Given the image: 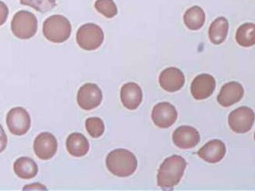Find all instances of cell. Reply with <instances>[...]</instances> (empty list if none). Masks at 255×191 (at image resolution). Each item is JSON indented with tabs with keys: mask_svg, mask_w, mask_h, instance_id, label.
Masks as SVG:
<instances>
[{
	"mask_svg": "<svg viewBox=\"0 0 255 191\" xmlns=\"http://www.w3.org/2000/svg\"><path fill=\"white\" fill-rule=\"evenodd\" d=\"M186 167V160L181 156L173 155L167 158L158 170V186L163 191H171L180 183Z\"/></svg>",
	"mask_w": 255,
	"mask_h": 191,
	"instance_id": "1",
	"label": "cell"
},
{
	"mask_svg": "<svg viewBox=\"0 0 255 191\" xmlns=\"http://www.w3.org/2000/svg\"><path fill=\"white\" fill-rule=\"evenodd\" d=\"M106 166L113 175L127 178L135 173L138 168V160L129 150L118 149L107 156Z\"/></svg>",
	"mask_w": 255,
	"mask_h": 191,
	"instance_id": "2",
	"label": "cell"
},
{
	"mask_svg": "<svg viewBox=\"0 0 255 191\" xmlns=\"http://www.w3.org/2000/svg\"><path fill=\"white\" fill-rule=\"evenodd\" d=\"M71 34V24L67 17L53 15L43 24V35L50 42L60 44L69 39Z\"/></svg>",
	"mask_w": 255,
	"mask_h": 191,
	"instance_id": "3",
	"label": "cell"
},
{
	"mask_svg": "<svg viewBox=\"0 0 255 191\" xmlns=\"http://www.w3.org/2000/svg\"><path fill=\"white\" fill-rule=\"evenodd\" d=\"M37 19L36 16L27 10L16 12L11 22V31L19 39H29L37 31Z\"/></svg>",
	"mask_w": 255,
	"mask_h": 191,
	"instance_id": "4",
	"label": "cell"
},
{
	"mask_svg": "<svg viewBox=\"0 0 255 191\" xmlns=\"http://www.w3.org/2000/svg\"><path fill=\"white\" fill-rule=\"evenodd\" d=\"M76 38L80 48L87 51H93L102 45L104 41V33L100 26L88 23L79 28Z\"/></svg>",
	"mask_w": 255,
	"mask_h": 191,
	"instance_id": "5",
	"label": "cell"
},
{
	"mask_svg": "<svg viewBox=\"0 0 255 191\" xmlns=\"http://www.w3.org/2000/svg\"><path fill=\"white\" fill-rule=\"evenodd\" d=\"M228 123L229 127L234 132H249L255 123V112L248 106L238 107L229 115Z\"/></svg>",
	"mask_w": 255,
	"mask_h": 191,
	"instance_id": "6",
	"label": "cell"
},
{
	"mask_svg": "<svg viewBox=\"0 0 255 191\" xmlns=\"http://www.w3.org/2000/svg\"><path fill=\"white\" fill-rule=\"evenodd\" d=\"M6 125L13 135L23 136L31 126L30 116L24 107H13L6 115Z\"/></svg>",
	"mask_w": 255,
	"mask_h": 191,
	"instance_id": "7",
	"label": "cell"
},
{
	"mask_svg": "<svg viewBox=\"0 0 255 191\" xmlns=\"http://www.w3.org/2000/svg\"><path fill=\"white\" fill-rule=\"evenodd\" d=\"M103 95L99 86L93 83H87L78 91L77 101L80 108L84 110H92L100 106Z\"/></svg>",
	"mask_w": 255,
	"mask_h": 191,
	"instance_id": "8",
	"label": "cell"
},
{
	"mask_svg": "<svg viewBox=\"0 0 255 191\" xmlns=\"http://www.w3.org/2000/svg\"><path fill=\"white\" fill-rule=\"evenodd\" d=\"M33 149L38 159L42 160L52 159L58 151L57 138L51 133H40L34 140Z\"/></svg>",
	"mask_w": 255,
	"mask_h": 191,
	"instance_id": "9",
	"label": "cell"
},
{
	"mask_svg": "<svg viewBox=\"0 0 255 191\" xmlns=\"http://www.w3.org/2000/svg\"><path fill=\"white\" fill-rule=\"evenodd\" d=\"M178 113L175 106L168 102H160L155 105L151 118L155 125L160 128H168L171 127L177 120Z\"/></svg>",
	"mask_w": 255,
	"mask_h": 191,
	"instance_id": "10",
	"label": "cell"
},
{
	"mask_svg": "<svg viewBox=\"0 0 255 191\" xmlns=\"http://www.w3.org/2000/svg\"><path fill=\"white\" fill-rule=\"evenodd\" d=\"M215 88L216 81L212 75H199L191 83V95L197 100H203L213 95Z\"/></svg>",
	"mask_w": 255,
	"mask_h": 191,
	"instance_id": "11",
	"label": "cell"
},
{
	"mask_svg": "<svg viewBox=\"0 0 255 191\" xmlns=\"http://www.w3.org/2000/svg\"><path fill=\"white\" fill-rule=\"evenodd\" d=\"M172 140L179 149H190L200 143L201 136L196 128L190 126H181L172 134Z\"/></svg>",
	"mask_w": 255,
	"mask_h": 191,
	"instance_id": "12",
	"label": "cell"
},
{
	"mask_svg": "<svg viewBox=\"0 0 255 191\" xmlns=\"http://www.w3.org/2000/svg\"><path fill=\"white\" fill-rule=\"evenodd\" d=\"M159 85L164 91L173 93L181 91L185 84V77L181 69L168 68L159 75Z\"/></svg>",
	"mask_w": 255,
	"mask_h": 191,
	"instance_id": "13",
	"label": "cell"
},
{
	"mask_svg": "<svg viewBox=\"0 0 255 191\" xmlns=\"http://www.w3.org/2000/svg\"><path fill=\"white\" fill-rule=\"evenodd\" d=\"M245 95L244 87L238 82H229L223 85L219 93L217 100L223 107H229L238 103Z\"/></svg>",
	"mask_w": 255,
	"mask_h": 191,
	"instance_id": "14",
	"label": "cell"
},
{
	"mask_svg": "<svg viewBox=\"0 0 255 191\" xmlns=\"http://www.w3.org/2000/svg\"><path fill=\"white\" fill-rule=\"evenodd\" d=\"M226 154V146L222 140L213 139L198 151V156L208 163H218Z\"/></svg>",
	"mask_w": 255,
	"mask_h": 191,
	"instance_id": "15",
	"label": "cell"
},
{
	"mask_svg": "<svg viewBox=\"0 0 255 191\" xmlns=\"http://www.w3.org/2000/svg\"><path fill=\"white\" fill-rule=\"evenodd\" d=\"M142 96L143 94L140 87L133 82L124 84L121 90V98L123 106L129 110L138 108L141 104Z\"/></svg>",
	"mask_w": 255,
	"mask_h": 191,
	"instance_id": "16",
	"label": "cell"
},
{
	"mask_svg": "<svg viewBox=\"0 0 255 191\" xmlns=\"http://www.w3.org/2000/svg\"><path fill=\"white\" fill-rule=\"evenodd\" d=\"M67 150L75 158H81L88 154L90 150V143L84 135L75 132L70 134L67 138Z\"/></svg>",
	"mask_w": 255,
	"mask_h": 191,
	"instance_id": "17",
	"label": "cell"
},
{
	"mask_svg": "<svg viewBox=\"0 0 255 191\" xmlns=\"http://www.w3.org/2000/svg\"><path fill=\"white\" fill-rule=\"evenodd\" d=\"M13 169L15 174L22 180H31L38 172L37 163L27 157H21L16 159Z\"/></svg>",
	"mask_w": 255,
	"mask_h": 191,
	"instance_id": "18",
	"label": "cell"
},
{
	"mask_svg": "<svg viewBox=\"0 0 255 191\" xmlns=\"http://www.w3.org/2000/svg\"><path fill=\"white\" fill-rule=\"evenodd\" d=\"M229 22L225 17L216 18L209 28V38L214 45H220L226 40L228 36Z\"/></svg>",
	"mask_w": 255,
	"mask_h": 191,
	"instance_id": "19",
	"label": "cell"
},
{
	"mask_svg": "<svg viewBox=\"0 0 255 191\" xmlns=\"http://www.w3.org/2000/svg\"><path fill=\"white\" fill-rule=\"evenodd\" d=\"M184 24L190 30H199L205 23V13L201 6H191L183 16Z\"/></svg>",
	"mask_w": 255,
	"mask_h": 191,
	"instance_id": "20",
	"label": "cell"
},
{
	"mask_svg": "<svg viewBox=\"0 0 255 191\" xmlns=\"http://www.w3.org/2000/svg\"><path fill=\"white\" fill-rule=\"evenodd\" d=\"M255 26L254 23H245L242 25L236 32V41L240 46L250 48L255 45Z\"/></svg>",
	"mask_w": 255,
	"mask_h": 191,
	"instance_id": "21",
	"label": "cell"
},
{
	"mask_svg": "<svg viewBox=\"0 0 255 191\" xmlns=\"http://www.w3.org/2000/svg\"><path fill=\"white\" fill-rule=\"evenodd\" d=\"M95 8L107 18H113L118 14L117 5L113 0H97Z\"/></svg>",
	"mask_w": 255,
	"mask_h": 191,
	"instance_id": "22",
	"label": "cell"
},
{
	"mask_svg": "<svg viewBox=\"0 0 255 191\" xmlns=\"http://www.w3.org/2000/svg\"><path fill=\"white\" fill-rule=\"evenodd\" d=\"M85 127L90 136L93 138H100L105 131V125L100 117L88 118L86 120Z\"/></svg>",
	"mask_w": 255,
	"mask_h": 191,
	"instance_id": "23",
	"label": "cell"
},
{
	"mask_svg": "<svg viewBox=\"0 0 255 191\" xmlns=\"http://www.w3.org/2000/svg\"><path fill=\"white\" fill-rule=\"evenodd\" d=\"M22 5H28L38 12L46 13L57 5L56 0H19Z\"/></svg>",
	"mask_w": 255,
	"mask_h": 191,
	"instance_id": "24",
	"label": "cell"
},
{
	"mask_svg": "<svg viewBox=\"0 0 255 191\" xmlns=\"http://www.w3.org/2000/svg\"><path fill=\"white\" fill-rule=\"evenodd\" d=\"M8 7L4 2L0 1V26L4 25L8 17Z\"/></svg>",
	"mask_w": 255,
	"mask_h": 191,
	"instance_id": "25",
	"label": "cell"
},
{
	"mask_svg": "<svg viewBox=\"0 0 255 191\" xmlns=\"http://www.w3.org/2000/svg\"><path fill=\"white\" fill-rule=\"evenodd\" d=\"M7 146V137L3 127L0 125V153H2Z\"/></svg>",
	"mask_w": 255,
	"mask_h": 191,
	"instance_id": "26",
	"label": "cell"
},
{
	"mask_svg": "<svg viewBox=\"0 0 255 191\" xmlns=\"http://www.w3.org/2000/svg\"><path fill=\"white\" fill-rule=\"evenodd\" d=\"M36 187H37V190H40V191H47V188H46V187L42 186V185H40V184H33V185H30V186H26L24 188V191H26L27 189H29L30 191H33V190H35V189H36Z\"/></svg>",
	"mask_w": 255,
	"mask_h": 191,
	"instance_id": "27",
	"label": "cell"
}]
</instances>
